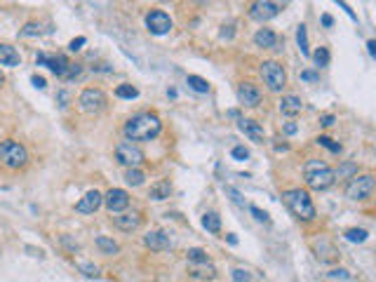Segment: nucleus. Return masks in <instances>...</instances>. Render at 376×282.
<instances>
[{"label": "nucleus", "mask_w": 376, "mask_h": 282, "mask_svg": "<svg viewBox=\"0 0 376 282\" xmlns=\"http://www.w3.org/2000/svg\"><path fill=\"white\" fill-rule=\"evenodd\" d=\"M261 75H263V82H266V87L270 89V92H282L287 85V73L285 69H282V64L273 62V59H268V62L261 64Z\"/></svg>", "instance_id": "nucleus-8"}, {"label": "nucleus", "mask_w": 376, "mask_h": 282, "mask_svg": "<svg viewBox=\"0 0 376 282\" xmlns=\"http://www.w3.org/2000/svg\"><path fill=\"white\" fill-rule=\"evenodd\" d=\"M315 141H317L320 146H324L327 150H331V153H341V143L339 141H334V139H329V137H317Z\"/></svg>", "instance_id": "nucleus-34"}, {"label": "nucleus", "mask_w": 376, "mask_h": 282, "mask_svg": "<svg viewBox=\"0 0 376 282\" xmlns=\"http://www.w3.org/2000/svg\"><path fill=\"white\" fill-rule=\"evenodd\" d=\"M188 87L200 92V94H207L209 92V82L205 78H200V75H188Z\"/></svg>", "instance_id": "nucleus-27"}, {"label": "nucleus", "mask_w": 376, "mask_h": 282, "mask_svg": "<svg viewBox=\"0 0 376 282\" xmlns=\"http://www.w3.org/2000/svg\"><path fill=\"white\" fill-rule=\"evenodd\" d=\"M116 97H120V99H136V97H139V89H136L134 85L125 82V85H118V87H116Z\"/></svg>", "instance_id": "nucleus-28"}, {"label": "nucleus", "mask_w": 376, "mask_h": 282, "mask_svg": "<svg viewBox=\"0 0 376 282\" xmlns=\"http://www.w3.org/2000/svg\"><path fill=\"white\" fill-rule=\"evenodd\" d=\"M143 245L148 247V249L162 252V249H167V247L172 245L170 233H167V230H151L148 235H143Z\"/></svg>", "instance_id": "nucleus-15"}, {"label": "nucleus", "mask_w": 376, "mask_h": 282, "mask_svg": "<svg viewBox=\"0 0 376 282\" xmlns=\"http://www.w3.org/2000/svg\"><path fill=\"white\" fill-rule=\"evenodd\" d=\"M304 181L313 191H327L336 179H334V169L327 162H322V160H308L304 165Z\"/></svg>", "instance_id": "nucleus-3"}, {"label": "nucleus", "mask_w": 376, "mask_h": 282, "mask_svg": "<svg viewBox=\"0 0 376 282\" xmlns=\"http://www.w3.org/2000/svg\"><path fill=\"white\" fill-rule=\"evenodd\" d=\"M85 43H87V40H85V38H82V35H80V38H75V40H71V45H68V50H71V52H78V50H80V47H82V45H85Z\"/></svg>", "instance_id": "nucleus-41"}, {"label": "nucleus", "mask_w": 376, "mask_h": 282, "mask_svg": "<svg viewBox=\"0 0 376 282\" xmlns=\"http://www.w3.org/2000/svg\"><path fill=\"white\" fill-rule=\"evenodd\" d=\"M238 99H240L242 106L254 108V106L261 104V89L256 87L254 82H240V85H238Z\"/></svg>", "instance_id": "nucleus-13"}, {"label": "nucleus", "mask_w": 376, "mask_h": 282, "mask_svg": "<svg viewBox=\"0 0 376 282\" xmlns=\"http://www.w3.org/2000/svg\"><path fill=\"white\" fill-rule=\"evenodd\" d=\"M104 205H106L108 212H116V214H123V212L129 207V195L123 188H111L106 195H104Z\"/></svg>", "instance_id": "nucleus-12"}, {"label": "nucleus", "mask_w": 376, "mask_h": 282, "mask_svg": "<svg viewBox=\"0 0 376 282\" xmlns=\"http://www.w3.org/2000/svg\"><path fill=\"white\" fill-rule=\"evenodd\" d=\"M108 104L106 94L101 92V89L97 87H87L80 92V97H78V108H80L82 113H99V111H104Z\"/></svg>", "instance_id": "nucleus-9"}, {"label": "nucleus", "mask_w": 376, "mask_h": 282, "mask_svg": "<svg viewBox=\"0 0 376 282\" xmlns=\"http://www.w3.org/2000/svg\"><path fill=\"white\" fill-rule=\"evenodd\" d=\"M233 280L235 282H250L251 280V273H250V271H245V268H235V271H233Z\"/></svg>", "instance_id": "nucleus-37"}, {"label": "nucleus", "mask_w": 376, "mask_h": 282, "mask_svg": "<svg viewBox=\"0 0 376 282\" xmlns=\"http://www.w3.org/2000/svg\"><path fill=\"white\" fill-rule=\"evenodd\" d=\"M339 5H341V7H343V9H346V14H348L350 19H355V12L350 9V5H346V2H339Z\"/></svg>", "instance_id": "nucleus-46"}, {"label": "nucleus", "mask_w": 376, "mask_h": 282, "mask_svg": "<svg viewBox=\"0 0 376 282\" xmlns=\"http://www.w3.org/2000/svg\"><path fill=\"white\" fill-rule=\"evenodd\" d=\"M231 155H233L235 160H247L250 158V150L245 148V146H235V148L231 150Z\"/></svg>", "instance_id": "nucleus-40"}, {"label": "nucleus", "mask_w": 376, "mask_h": 282, "mask_svg": "<svg viewBox=\"0 0 376 282\" xmlns=\"http://www.w3.org/2000/svg\"><path fill=\"white\" fill-rule=\"evenodd\" d=\"M296 43H299V50H301V54H306L308 57V33H306V26L301 24V26L296 28Z\"/></svg>", "instance_id": "nucleus-30"}, {"label": "nucleus", "mask_w": 376, "mask_h": 282, "mask_svg": "<svg viewBox=\"0 0 376 282\" xmlns=\"http://www.w3.org/2000/svg\"><path fill=\"white\" fill-rule=\"evenodd\" d=\"M97 247L104 252V254H108V256H113V254H118L120 252V245H118L116 240H111V238H106V235H97Z\"/></svg>", "instance_id": "nucleus-24"}, {"label": "nucleus", "mask_w": 376, "mask_h": 282, "mask_svg": "<svg viewBox=\"0 0 376 282\" xmlns=\"http://www.w3.org/2000/svg\"><path fill=\"white\" fill-rule=\"evenodd\" d=\"M36 62L43 64V66H47L52 73H57V75H59V78H63V80H73V78H78V75L82 73L80 64H71L66 57H62V54H57V57H50V54H38Z\"/></svg>", "instance_id": "nucleus-5"}, {"label": "nucleus", "mask_w": 376, "mask_h": 282, "mask_svg": "<svg viewBox=\"0 0 376 282\" xmlns=\"http://www.w3.org/2000/svg\"><path fill=\"white\" fill-rule=\"evenodd\" d=\"M282 203L289 207V212L294 214L296 219H301V221H313L317 216L313 200H311L308 191H304V188H289V191H285L282 193Z\"/></svg>", "instance_id": "nucleus-2"}, {"label": "nucleus", "mask_w": 376, "mask_h": 282, "mask_svg": "<svg viewBox=\"0 0 376 282\" xmlns=\"http://www.w3.org/2000/svg\"><path fill=\"white\" fill-rule=\"evenodd\" d=\"M143 179H146V174H143L141 169H127L125 172V181L129 186H141Z\"/></svg>", "instance_id": "nucleus-32"}, {"label": "nucleus", "mask_w": 376, "mask_h": 282, "mask_svg": "<svg viewBox=\"0 0 376 282\" xmlns=\"http://www.w3.org/2000/svg\"><path fill=\"white\" fill-rule=\"evenodd\" d=\"M146 28L151 31L153 35H165L172 31V19L165 9H151L146 14Z\"/></svg>", "instance_id": "nucleus-10"}, {"label": "nucleus", "mask_w": 376, "mask_h": 282, "mask_svg": "<svg viewBox=\"0 0 376 282\" xmlns=\"http://www.w3.org/2000/svg\"><path fill=\"white\" fill-rule=\"evenodd\" d=\"M238 127H240V132H245L251 141H256V143H261L263 137H266V134H263V127H261L256 120H251V118H240V120H238Z\"/></svg>", "instance_id": "nucleus-18"}, {"label": "nucleus", "mask_w": 376, "mask_h": 282, "mask_svg": "<svg viewBox=\"0 0 376 282\" xmlns=\"http://www.w3.org/2000/svg\"><path fill=\"white\" fill-rule=\"evenodd\" d=\"M21 35H26V38L28 35H40V26H38L36 21H28L26 26L21 28Z\"/></svg>", "instance_id": "nucleus-39"}, {"label": "nucleus", "mask_w": 376, "mask_h": 282, "mask_svg": "<svg viewBox=\"0 0 376 282\" xmlns=\"http://www.w3.org/2000/svg\"><path fill=\"white\" fill-rule=\"evenodd\" d=\"M21 57L19 52L7 43H0V66H19Z\"/></svg>", "instance_id": "nucleus-21"}, {"label": "nucleus", "mask_w": 376, "mask_h": 282, "mask_svg": "<svg viewBox=\"0 0 376 282\" xmlns=\"http://www.w3.org/2000/svg\"><path fill=\"white\" fill-rule=\"evenodd\" d=\"M113 223H116V228L125 230V233H132V230H136L141 226V214H139V212H125V214L113 216Z\"/></svg>", "instance_id": "nucleus-16"}, {"label": "nucleus", "mask_w": 376, "mask_h": 282, "mask_svg": "<svg viewBox=\"0 0 376 282\" xmlns=\"http://www.w3.org/2000/svg\"><path fill=\"white\" fill-rule=\"evenodd\" d=\"M280 12H282V5L273 2V0H256L250 5V17L256 21H268V19L278 17Z\"/></svg>", "instance_id": "nucleus-11"}, {"label": "nucleus", "mask_w": 376, "mask_h": 282, "mask_svg": "<svg viewBox=\"0 0 376 282\" xmlns=\"http://www.w3.org/2000/svg\"><path fill=\"white\" fill-rule=\"evenodd\" d=\"M172 195V184L167 181V179H160V181H155V184L151 186V193H148V198L151 200H167Z\"/></svg>", "instance_id": "nucleus-23"}, {"label": "nucleus", "mask_w": 376, "mask_h": 282, "mask_svg": "<svg viewBox=\"0 0 376 282\" xmlns=\"http://www.w3.org/2000/svg\"><path fill=\"white\" fill-rule=\"evenodd\" d=\"M190 278H197V280H214L216 268L209 264V261H207V264H190Z\"/></svg>", "instance_id": "nucleus-22"}, {"label": "nucleus", "mask_w": 376, "mask_h": 282, "mask_svg": "<svg viewBox=\"0 0 376 282\" xmlns=\"http://www.w3.org/2000/svg\"><path fill=\"white\" fill-rule=\"evenodd\" d=\"M334 120H336V118H334L331 113H324L322 118H320V123H322L324 127H331V125H334Z\"/></svg>", "instance_id": "nucleus-43"}, {"label": "nucleus", "mask_w": 376, "mask_h": 282, "mask_svg": "<svg viewBox=\"0 0 376 282\" xmlns=\"http://www.w3.org/2000/svg\"><path fill=\"white\" fill-rule=\"evenodd\" d=\"M304 111V101L296 97V94H285L280 99V113L287 118H296V115Z\"/></svg>", "instance_id": "nucleus-17"}, {"label": "nucleus", "mask_w": 376, "mask_h": 282, "mask_svg": "<svg viewBox=\"0 0 376 282\" xmlns=\"http://www.w3.org/2000/svg\"><path fill=\"white\" fill-rule=\"evenodd\" d=\"M101 205H104V195L99 193V191H87V193L75 203V212H80V214H94Z\"/></svg>", "instance_id": "nucleus-14"}, {"label": "nucleus", "mask_w": 376, "mask_h": 282, "mask_svg": "<svg viewBox=\"0 0 376 282\" xmlns=\"http://www.w3.org/2000/svg\"><path fill=\"white\" fill-rule=\"evenodd\" d=\"M0 162L7 169H21L28 165V150L24 143L14 139H5L0 143Z\"/></svg>", "instance_id": "nucleus-4"}, {"label": "nucleus", "mask_w": 376, "mask_h": 282, "mask_svg": "<svg viewBox=\"0 0 376 282\" xmlns=\"http://www.w3.org/2000/svg\"><path fill=\"white\" fill-rule=\"evenodd\" d=\"M162 132V120L155 113L132 115L125 123V137L129 141H151Z\"/></svg>", "instance_id": "nucleus-1"}, {"label": "nucleus", "mask_w": 376, "mask_h": 282, "mask_svg": "<svg viewBox=\"0 0 376 282\" xmlns=\"http://www.w3.org/2000/svg\"><path fill=\"white\" fill-rule=\"evenodd\" d=\"M374 186H376L374 174L353 176V179L348 181V186H346V198H348V200H355V203L367 200L369 195H372V191H374Z\"/></svg>", "instance_id": "nucleus-7"}, {"label": "nucleus", "mask_w": 376, "mask_h": 282, "mask_svg": "<svg viewBox=\"0 0 376 282\" xmlns=\"http://www.w3.org/2000/svg\"><path fill=\"white\" fill-rule=\"evenodd\" d=\"M186 256H188V261H190V264H207V261H209L207 252H205V249H200V247H193V249H188Z\"/></svg>", "instance_id": "nucleus-29"}, {"label": "nucleus", "mask_w": 376, "mask_h": 282, "mask_svg": "<svg viewBox=\"0 0 376 282\" xmlns=\"http://www.w3.org/2000/svg\"><path fill=\"white\" fill-rule=\"evenodd\" d=\"M353 176H358L355 162H343L339 169H334V179H353Z\"/></svg>", "instance_id": "nucleus-26"}, {"label": "nucleus", "mask_w": 376, "mask_h": 282, "mask_svg": "<svg viewBox=\"0 0 376 282\" xmlns=\"http://www.w3.org/2000/svg\"><path fill=\"white\" fill-rule=\"evenodd\" d=\"M78 268H80V271L87 275V278H97V275H99V268H97V266H94V264H87V261L78 264Z\"/></svg>", "instance_id": "nucleus-36"}, {"label": "nucleus", "mask_w": 376, "mask_h": 282, "mask_svg": "<svg viewBox=\"0 0 376 282\" xmlns=\"http://www.w3.org/2000/svg\"><path fill=\"white\" fill-rule=\"evenodd\" d=\"M313 249H315V256H317L320 261H334V259L339 256V252L334 249V245H331L329 240H324V238L315 240Z\"/></svg>", "instance_id": "nucleus-19"}, {"label": "nucleus", "mask_w": 376, "mask_h": 282, "mask_svg": "<svg viewBox=\"0 0 376 282\" xmlns=\"http://www.w3.org/2000/svg\"><path fill=\"white\" fill-rule=\"evenodd\" d=\"M331 24H334V19H331L329 14H322V26H327V28H329Z\"/></svg>", "instance_id": "nucleus-48"}, {"label": "nucleus", "mask_w": 376, "mask_h": 282, "mask_svg": "<svg viewBox=\"0 0 376 282\" xmlns=\"http://www.w3.org/2000/svg\"><path fill=\"white\" fill-rule=\"evenodd\" d=\"M31 82H33L38 89H45L47 87V82H45V78H43V75H31Z\"/></svg>", "instance_id": "nucleus-42"}, {"label": "nucleus", "mask_w": 376, "mask_h": 282, "mask_svg": "<svg viewBox=\"0 0 376 282\" xmlns=\"http://www.w3.org/2000/svg\"><path fill=\"white\" fill-rule=\"evenodd\" d=\"M2 82H5V75H2V70H0V87H2Z\"/></svg>", "instance_id": "nucleus-49"}, {"label": "nucleus", "mask_w": 376, "mask_h": 282, "mask_svg": "<svg viewBox=\"0 0 376 282\" xmlns=\"http://www.w3.org/2000/svg\"><path fill=\"white\" fill-rule=\"evenodd\" d=\"M116 160L120 165H125L127 169H139V165H143L146 155H143V150L136 146L134 141L125 139L116 146Z\"/></svg>", "instance_id": "nucleus-6"}, {"label": "nucleus", "mask_w": 376, "mask_h": 282, "mask_svg": "<svg viewBox=\"0 0 376 282\" xmlns=\"http://www.w3.org/2000/svg\"><path fill=\"white\" fill-rule=\"evenodd\" d=\"M327 278H329V280H350V273L346 268H334V271L327 273Z\"/></svg>", "instance_id": "nucleus-35"}, {"label": "nucleus", "mask_w": 376, "mask_h": 282, "mask_svg": "<svg viewBox=\"0 0 376 282\" xmlns=\"http://www.w3.org/2000/svg\"><path fill=\"white\" fill-rule=\"evenodd\" d=\"M254 45H256V47H263V50H273V47L278 45V35H275V31H270V28H259V31L254 33Z\"/></svg>", "instance_id": "nucleus-20"}, {"label": "nucleus", "mask_w": 376, "mask_h": 282, "mask_svg": "<svg viewBox=\"0 0 376 282\" xmlns=\"http://www.w3.org/2000/svg\"><path fill=\"white\" fill-rule=\"evenodd\" d=\"M367 50H369V54H372V57L376 59V40H369V43H367Z\"/></svg>", "instance_id": "nucleus-45"}, {"label": "nucleus", "mask_w": 376, "mask_h": 282, "mask_svg": "<svg viewBox=\"0 0 376 282\" xmlns=\"http://www.w3.org/2000/svg\"><path fill=\"white\" fill-rule=\"evenodd\" d=\"M250 212H251V214H254V219H256V221H261V223H268V221H270V216H268V214H266V212H263V210H259V207H254V205H251V207H250Z\"/></svg>", "instance_id": "nucleus-38"}, {"label": "nucleus", "mask_w": 376, "mask_h": 282, "mask_svg": "<svg viewBox=\"0 0 376 282\" xmlns=\"http://www.w3.org/2000/svg\"><path fill=\"white\" fill-rule=\"evenodd\" d=\"M285 132H287V134H296V132H299V127H296L294 123H287V125H285Z\"/></svg>", "instance_id": "nucleus-44"}, {"label": "nucleus", "mask_w": 376, "mask_h": 282, "mask_svg": "<svg viewBox=\"0 0 376 282\" xmlns=\"http://www.w3.org/2000/svg\"><path fill=\"white\" fill-rule=\"evenodd\" d=\"M301 78H304V80H315L317 75H315L313 70H304V73H301Z\"/></svg>", "instance_id": "nucleus-47"}, {"label": "nucleus", "mask_w": 376, "mask_h": 282, "mask_svg": "<svg viewBox=\"0 0 376 282\" xmlns=\"http://www.w3.org/2000/svg\"><path fill=\"white\" fill-rule=\"evenodd\" d=\"M343 235H346V240H350V242H365L369 233L365 228H348Z\"/></svg>", "instance_id": "nucleus-33"}, {"label": "nucleus", "mask_w": 376, "mask_h": 282, "mask_svg": "<svg viewBox=\"0 0 376 282\" xmlns=\"http://www.w3.org/2000/svg\"><path fill=\"white\" fill-rule=\"evenodd\" d=\"M202 226H205L209 233H221V216L216 214V212H207L205 216H202Z\"/></svg>", "instance_id": "nucleus-25"}, {"label": "nucleus", "mask_w": 376, "mask_h": 282, "mask_svg": "<svg viewBox=\"0 0 376 282\" xmlns=\"http://www.w3.org/2000/svg\"><path fill=\"white\" fill-rule=\"evenodd\" d=\"M313 62L317 64V66H329V62H331L329 50H327V47H317L313 52Z\"/></svg>", "instance_id": "nucleus-31"}]
</instances>
